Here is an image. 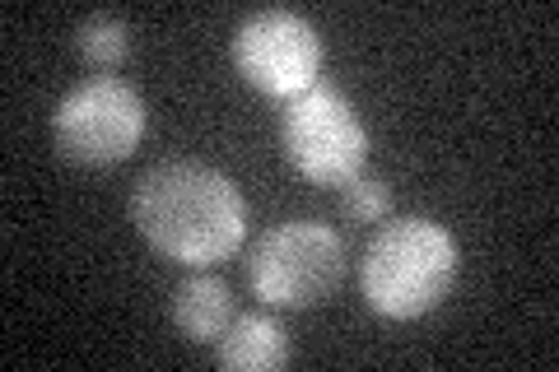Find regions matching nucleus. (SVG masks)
I'll use <instances>...</instances> for the list:
<instances>
[{
	"mask_svg": "<svg viewBox=\"0 0 559 372\" xmlns=\"http://www.w3.org/2000/svg\"><path fill=\"white\" fill-rule=\"evenodd\" d=\"M131 224L159 256L187 271H210L248 238V201L219 168L173 158L135 177Z\"/></svg>",
	"mask_w": 559,
	"mask_h": 372,
	"instance_id": "nucleus-1",
	"label": "nucleus"
},
{
	"mask_svg": "<svg viewBox=\"0 0 559 372\" xmlns=\"http://www.w3.org/2000/svg\"><path fill=\"white\" fill-rule=\"evenodd\" d=\"M457 279V242L439 219L401 215L382 224L359 256V293L378 316L415 322L448 298Z\"/></svg>",
	"mask_w": 559,
	"mask_h": 372,
	"instance_id": "nucleus-2",
	"label": "nucleus"
},
{
	"mask_svg": "<svg viewBox=\"0 0 559 372\" xmlns=\"http://www.w3.org/2000/svg\"><path fill=\"white\" fill-rule=\"evenodd\" d=\"M345 279V242L331 224L289 219L261 233L248 252V289L257 303L304 312L326 303Z\"/></svg>",
	"mask_w": 559,
	"mask_h": 372,
	"instance_id": "nucleus-3",
	"label": "nucleus"
},
{
	"mask_svg": "<svg viewBox=\"0 0 559 372\" xmlns=\"http://www.w3.org/2000/svg\"><path fill=\"white\" fill-rule=\"evenodd\" d=\"M280 149L308 182L345 187L369 164V131L336 84L318 80L280 112Z\"/></svg>",
	"mask_w": 559,
	"mask_h": 372,
	"instance_id": "nucleus-4",
	"label": "nucleus"
},
{
	"mask_svg": "<svg viewBox=\"0 0 559 372\" xmlns=\"http://www.w3.org/2000/svg\"><path fill=\"white\" fill-rule=\"evenodd\" d=\"M145 135V98L117 75H90L66 88L51 112L57 154L84 168L121 164Z\"/></svg>",
	"mask_w": 559,
	"mask_h": 372,
	"instance_id": "nucleus-5",
	"label": "nucleus"
},
{
	"mask_svg": "<svg viewBox=\"0 0 559 372\" xmlns=\"http://www.w3.org/2000/svg\"><path fill=\"white\" fill-rule=\"evenodd\" d=\"M234 65L271 98H299L322 80V38L294 10H257L234 28Z\"/></svg>",
	"mask_w": 559,
	"mask_h": 372,
	"instance_id": "nucleus-6",
	"label": "nucleus"
},
{
	"mask_svg": "<svg viewBox=\"0 0 559 372\" xmlns=\"http://www.w3.org/2000/svg\"><path fill=\"white\" fill-rule=\"evenodd\" d=\"M215 363L229 372H271L289 363V331L271 312H234L215 340Z\"/></svg>",
	"mask_w": 559,
	"mask_h": 372,
	"instance_id": "nucleus-7",
	"label": "nucleus"
},
{
	"mask_svg": "<svg viewBox=\"0 0 559 372\" xmlns=\"http://www.w3.org/2000/svg\"><path fill=\"white\" fill-rule=\"evenodd\" d=\"M168 316L173 326H178L182 340L191 345H215L224 326L234 322V293L224 285L219 275L210 271H191L178 289L168 298Z\"/></svg>",
	"mask_w": 559,
	"mask_h": 372,
	"instance_id": "nucleus-8",
	"label": "nucleus"
},
{
	"mask_svg": "<svg viewBox=\"0 0 559 372\" xmlns=\"http://www.w3.org/2000/svg\"><path fill=\"white\" fill-rule=\"evenodd\" d=\"M75 47L80 61L94 70V75H117L131 57V28L117 20V14H90L75 28Z\"/></svg>",
	"mask_w": 559,
	"mask_h": 372,
	"instance_id": "nucleus-9",
	"label": "nucleus"
},
{
	"mask_svg": "<svg viewBox=\"0 0 559 372\" xmlns=\"http://www.w3.org/2000/svg\"><path fill=\"white\" fill-rule=\"evenodd\" d=\"M341 215L355 224H378L392 215V187L382 177H349L341 187Z\"/></svg>",
	"mask_w": 559,
	"mask_h": 372,
	"instance_id": "nucleus-10",
	"label": "nucleus"
}]
</instances>
